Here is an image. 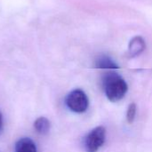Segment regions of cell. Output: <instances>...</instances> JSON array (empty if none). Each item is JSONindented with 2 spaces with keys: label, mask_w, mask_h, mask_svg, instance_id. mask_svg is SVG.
<instances>
[{
  "label": "cell",
  "mask_w": 152,
  "mask_h": 152,
  "mask_svg": "<svg viewBox=\"0 0 152 152\" xmlns=\"http://www.w3.org/2000/svg\"><path fill=\"white\" fill-rule=\"evenodd\" d=\"M102 86L107 98L117 102L122 100L128 90V86L125 79L117 72H107L102 77Z\"/></svg>",
  "instance_id": "6da1fadb"
},
{
  "label": "cell",
  "mask_w": 152,
  "mask_h": 152,
  "mask_svg": "<svg viewBox=\"0 0 152 152\" xmlns=\"http://www.w3.org/2000/svg\"><path fill=\"white\" fill-rule=\"evenodd\" d=\"M65 103L71 111L75 113H83L88 109L89 99L83 90L75 89L67 95Z\"/></svg>",
  "instance_id": "7a4b0ae2"
},
{
  "label": "cell",
  "mask_w": 152,
  "mask_h": 152,
  "mask_svg": "<svg viewBox=\"0 0 152 152\" xmlns=\"http://www.w3.org/2000/svg\"><path fill=\"white\" fill-rule=\"evenodd\" d=\"M106 140V129L103 126L94 128L84 140V147L86 152H98Z\"/></svg>",
  "instance_id": "3957f363"
},
{
  "label": "cell",
  "mask_w": 152,
  "mask_h": 152,
  "mask_svg": "<svg viewBox=\"0 0 152 152\" xmlns=\"http://www.w3.org/2000/svg\"><path fill=\"white\" fill-rule=\"evenodd\" d=\"M146 48V43L145 40L140 37L136 36L133 37L128 45V55L131 58L139 56Z\"/></svg>",
  "instance_id": "277c9868"
},
{
  "label": "cell",
  "mask_w": 152,
  "mask_h": 152,
  "mask_svg": "<svg viewBox=\"0 0 152 152\" xmlns=\"http://www.w3.org/2000/svg\"><path fill=\"white\" fill-rule=\"evenodd\" d=\"M94 67L102 69H118L119 68L117 62L106 54H102L95 59Z\"/></svg>",
  "instance_id": "5b68a950"
},
{
  "label": "cell",
  "mask_w": 152,
  "mask_h": 152,
  "mask_svg": "<svg viewBox=\"0 0 152 152\" xmlns=\"http://www.w3.org/2000/svg\"><path fill=\"white\" fill-rule=\"evenodd\" d=\"M15 152H37L36 143L28 137L20 139L15 144Z\"/></svg>",
  "instance_id": "8992f818"
},
{
  "label": "cell",
  "mask_w": 152,
  "mask_h": 152,
  "mask_svg": "<svg viewBox=\"0 0 152 152\" xmlns=\"http://www.w3.org/2000/svg\"><path fill=\"white\" fill-rule=\"evenodd\" d=\"M34 127L37 133H38L39 134L45 135L49 133L50 128H51V123L48 118L45 117H40L35 121Z\"/></svg>",
  "instance_id": "52a82bcc"
},
{
  "label": "cell",
  "mask_w": 152,
  "mask_h": 152,
  "mask_svg": "<svg viewBox=\"0 0 152 152\" xmlns=\"http://www.w3.org/2000/svg\"><path fill=\"white\" fill-rule=\"evenodd\" d=\"M136 110H137V107L135 103H131L128 106V109L126 111V119L129 124H132L134 121V118L136 116Z\"/></svg>",
  "instance_id": "ba28073f"
},
{
  "label": "cell",
  "mask_w": 152,
  "mask_h": 152,
  "mask_svg": "<svg viewBox=\"0 0 152 152\" xmlns=\"http://www.w3.org/2000/svg\"><path fill=\"white\" fill-rule=\"evenodd\" d=\"M2 128H3V116L0 111V131L2 130Z\"/></svg>",
  "instance_id": "9c48e42d"
}]
</instances>
